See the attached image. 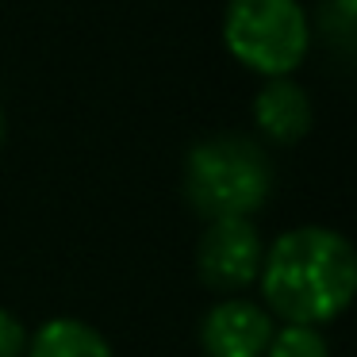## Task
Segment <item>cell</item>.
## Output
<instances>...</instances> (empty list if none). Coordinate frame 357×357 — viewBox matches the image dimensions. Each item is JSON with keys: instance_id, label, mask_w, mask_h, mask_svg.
I'll return each mask as SVG.
<instances>
[{"instance_id": "obj_1", "label": "cell", "mask_w": 357, "mask_h": 357, "mask_svg": "<svg viewBox=\"0 0 357 357\" xmlns=\"http://www.w3.org/2000/svg\"><path fill=\"white\" fill-rule=\"evenodd\" d=\"M269 315L296 326L334 323L357 292V257L338 231L296 227L284 231L261 257L257 273Z\"/></svg>"}, {"instance_id": "obj_2", "label": "cell", "mask_w": 357, "mask_h": 357, "mask_svg": "<svg viewBox=\"0 0 357 357\" xmlns=\"http://www.w3.org/2000/svg\"><path fill=\"white\" fill-rule=\"evenodd\" d=\"M273 192V162L246 135H211L185 158V200L200 219H250Z\"/></svg>"}, {"instance_id": "obj_3", "label": "cell", "mask_w": 357, "mask_h": 357, "mask_svg": "<svg viewBox=\"0 0 357 357\" xmlns=\"http://www.w3.org/2000/svg\"><path fill=\"white\" fill-rule=\"evenodd\" d=\"M223 47L261 77H288L311 47L307 12L300 0H227Z\"/></svg>"}, {"instance_id": "obj_4", "label": "cell", "mask_w": 357, "mask_h": 357, "mask_svg": "<svg viewBox=\"0 0 357 357\" xmlns=\"http://www.w3.org/2000/svg\"><path fill=\"white\" fill-rule=\"evenodd\" d=\"M265 242L254 219H211L196 242V273L219 296H238L257 284Z\"/></svg>"}, {"instance_id": "obj_5", "label": "cell", "mask_w": 357, "mask_h": 357, "mask_svg": "<svg viewBox=\"0 0 357 357\" xmlns=\"http://www.w3.org/2000/svg\"><path fill=\"white\" fill-rule=\"evenodd\" d=\"M273 315L246 296H223L200 319V346L208 357H265Z\"/></svg>"}, {"instance_id": "obj_6", "label": "cell", "mask_w": 357, "mask_h": 357, "mask_svg": "<svg viewBox=\"0 0 357 357\" xmlns=\"http://www.w3.org/2000/svg\"><path fill=\"white\" fill-rule=\"evenodd\" d=\"M311 100L292 77H265L261 93L254 96V123L277 146H292L311 131Z\"/></svg>"}, {"instance_id": "obj_7", "label": "cell", "mask_w": 357, "mask_h": 357, "mask_svg": "<svg viewBox=\"0 0 357 357\" xmlns=\"http://www.w3.org/2000/svg\"><path fill=\"white\" fill-rule=\"evenodd\" d=\"M24 357H116V354L96 326L62 315V319H47L27 338Z\"/></svg>"}, {"instance_id": "obj_8", "label": "cell", "mask_w": 357, "mask_h": 357, "mask_svg": "<svg viewBox=\"0 0 357 357\" xmlns=\"http://www.w3.org/2000/svg\"><path fill=\"white\" fill-rule=\"evenodd\" d=\"M265 357H331V346H326L319 326L284 323L273 331L269 346H265Z\"/></svg>"}, {"instance_id": "obj_9", "label": "cell", "mask_w": 357, "mask_h": 357, "mask_svg": "<svg viewBox=\"0 0 357 357\" xmlns=\"http://www.w3.org/2000/svg\"><path fill=\"white\" fill-rule=\"evenodd\" d=\"M323 20H331V31L338 35L342 47L354 43V20H357V0H326Z\"/></svg>"}, {"instance_id": "obj_10", "label": "cell", "mask_w": 357, "mask_h": 357, "mask_svg": "<svg viewBox=\"0 0 357 357\" xmlns=\"http://www.w3.org/2000/svg\"><path fill=\"white\" fill-rule=\"evenodd\" d=\"M27 349V331L12 311L0 307V357H24Z\"/></svg>"}, {"instance_id": "obj_11", "label": "cell", "mask_w": 357, "mask_h": 357, "mask_svg": "<svg viewBox=\"0 0 357 357\" xmlns=\"http://www.w3.org/2000/svg\"><path fill=\"white\" fill-rule=\"evenodd\" d=\"M4 131H8V123H4V112H0V142H4Z\"/></svg>"}]
</instances>
